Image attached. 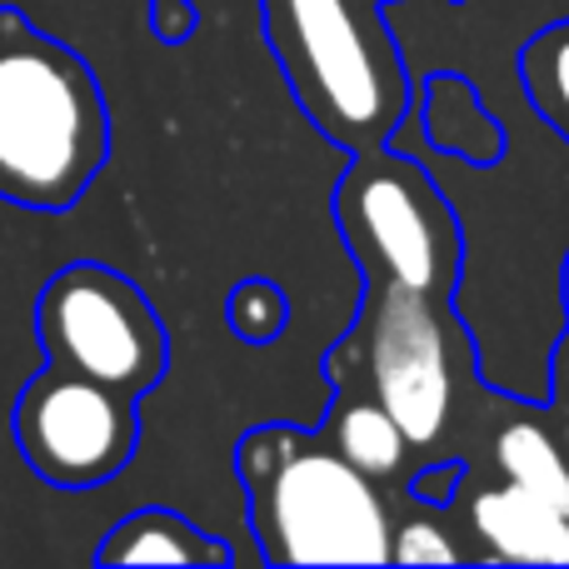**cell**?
<instances>
[{"label":"cell","instance_id":"6da1fadb","mask_svg":"<svg viewBox=\"0 0 569 569\" xmlns=\"http://www.w3.org/2000/svg\"><path fill=\"white\" fill-rule=\"evenodd\" d=\"M110 156L100 80L66 40L0 6V200L60 216Z\"/></svg>","mask_w":569,"mask_h":569},{"label":"cell","instance_id":"7a4b0ae2","mask_svg":"<svg viewBox=\"0 0 569 569\" xmlns=\"http://www.w3.org/2000/svg\"><path fill=\"white\" fill-rule=\"evenodd\" d=\"M240 480L250 495V530L270 565L390 560V510L375 480L320 435L290 425L246 435Z\"/></svg>","mask_w":569,"mask_h":569},{"label":"cell","instance_id":"3957f363","mask_svg":"<svg viewBox=\"0 0 569 569\" xmlns=\"http://www.w3.org/2000/svg\"><path fill=\"white\" fill-rule=\"evenodd\" d=\"M290 96L335 146L375 150L410 106V76L375 0H260Z\"/></svg>","mask_w":569,"mask_h":569},{"label":"cell","instance_id":"277c9868","mask_svg":"<svg viewBox=\"0 0 569 569\" xmlns=\"http://www.w3.org/2000/svg\"><path fill=\"white\" fill-rule=\"evenodd\" d=\"M335 226L370 284H400L450 305L460 284V220L415 160L360 150L335 186Z\"/></svg>","mask_w":569,"mask_h":569},{"label":"cell","instance_id":"5b68a950","mask_svg":"<svg viewBox=\"0 0 569 569\" xmlns=\"http://www.w3.org/2000/svg\"><path fill=\"white\" fill-rule=\"evenodd\" d=\"M36 335L50 365L110 385L120 395H146L170 365L160 315L120 270L76 260L56 270L36 300Z\"/></svg>","mask_w":569,"mask_h":569},{"label":"cell","instance_id":"8992f818","mask_svg":"<svg viewBox=\"0 0 569 569\" xmlns=\"http://www.w3.org/2000/svg\"><path fill=\"white\" fill-rule=\"evenodd\" d=\"M16 445L46 485L96 490L130 465L140 415L130 395L66 365H46L16 400Z\"/></svg>","mask_w":569,"mask_h":569},{"label":"cell","instance_id":"52a82bcc","mask_svg":"<svg viewBox=\"0 0 569 569\" xmlns=\"http://www.w3.org/2000/svg\"><path fill=\"white\" fill-rule=\"evenodd\" d=\"M360 340L375 400L400 425L410 450L440 445L455 415V365L445 305L420 290H400V284H370Z\"/></svg>","mask_w":569,"mask_h":569},{"label":"cell","instance_id":"ba28073f","mask_svg":"<svg viewBox=\"0 0 569 569\" xmlns=\"http://www.w3.org/2000/svg\"><path fill=\"white\" fill-rule=\"evenodd\" d=\"M470 525L485 540V555L505 565H569V515L535 495L500 485L480 490L470 505Z\"/></svg>","mask_w":569,"mask_h":569},{"label":"cell","instance_id":"9c48e42d","mask_svg":"<svg viewBox=\"0 0 569 569\" xmlns=\"http://www.w3.org/2000/svg\"><path fill=\"white\" fill-rule=\"evenodd\" d=\"M100 565H226L230 550L176 510H140L110 530Z\"/></svg>","mask_w":569,"mask_h":569},{"label":"cell","instance_id":"30bf717a","mask_svg":"<svg viewBox=\"0 0 569 569\" xmlns=\"http://www.w3.org/2000/svg\"><path fill=\"white\" fill-rule=\"evenodd\" d=\"M495 460L505 470V485L535 495L569 515V450L545 430L540 420H510L495 435Z\"/></svg>","mask_w":569,"mask_h":569},{"label":"cell","instance_id":"8fae6325","mask_svg":"<svg viewBox=\"0 0 569 569\" xmlns=\"http://www.w3.org/2000/svg\"><path fill=\"white\" fill-rule=\"evenodd\" d=\"M330 445L370 480H390L405 465L410 440L400 435V425L380 410V400H345L335 405V425H330Z\"/></svg>","mask_w":569,"mask_h":569},{"label":"cell","instance_id":"7c38bea8","mask_svg":"<svg viewBox=\"0 0 569 569\" xmlns=\"http://www.w3.org/2000/svg\"><path fill=\"white\" fill-rule=\"evenodd\" d=\"M520 80L530 106L569 140V20L530 36L520 50Z\"/></svg>","mask_w":569,"mask_h":569},{"label":"cell","instance_id":"4fadbf2b","mask_svg":"<svg viewBox=\"0 0 569 569\" xmlns=\"http://www.w3.org/2000/svg\"><path fill=\"white\" fill-rule=\"evenodd\" d=\"M230 330L250 345H270L284 330V295L270 280H240L230 295Z\"/></svg>","mask_w":569,"mask_h":569},{"label":"cell","instance_id":"5bb4252c","mask_svg":"<svg viewBox=\"0 0 569 569\" xmlns=\"http://www.w3.org/2000/svg\"><path fill=\"white\" fill-rule=\"evenodd\" d=\"M390 560L395 565H455L460 550L440 535V525L410 520V525H400V530H390Z\"/></svg>","mask_w":569,"mask_h":569},{"label":"cell","instance_id":"9a60e30c","mask_svg":"<svg viewBox=\"0 0 569 569\" xmlns=\"http://www.w3.org/2000/svg\"><path fill=\"white\" fill-rule=\"evenodd\" d=\"M176 10H190V6H186V0H160V10H156V30L166 40H176V20H170Z\"/></svg>","mask_w":569,"mask_h":569},{"label":"cell","instance_id":"2e32d148","mask_svg":"<svg viewBox=\"0 0 569 569\" xmlns=\"http://www.w3.org/2000/svg\"><path fill=\"white\" fill-rule=\"evenodd\" d=\"M555 385H560V400L569 405V335L560 340V355H555Z\"/></svg>","mask_w":569,"mask_h":569},{"label":"cell","instance_id":"e0dca14e","mask_svg":"<svg viewBox=\"0 0 569 569\" xmlns=\"http://www.w3.org/2000/svg\"><path fill=\"white\" fill-rule=\"evenodd\" d=\"M565 300H569V260H565Z\"/></svg>","mask_w":569,"mask_h":569},{"label":"cell","instance_id":"ac0fdd59","mask_svg":"<svg viewBox=\"0 0 569 569\" xmlns=\"http://www.w3.org/2000/svg\"><path fill=\"white\" fill-rule=\"evenodd\" d=\"M375 6H380V0H375Z\"/></svg>","mask_w":569,"mask_h":569}]
</instances>
